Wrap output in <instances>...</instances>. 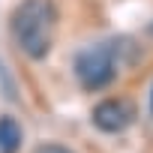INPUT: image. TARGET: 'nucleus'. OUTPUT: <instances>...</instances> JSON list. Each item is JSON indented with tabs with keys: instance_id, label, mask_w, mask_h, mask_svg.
Listing matches in <instances>:
<instances>
[{
	"instance_id": "obj_7",
	"label": "nucleus",
	"mask_w": 153,
	"mask_h": 153,
	"mask_svg": "<svg viewBox=\"0 0 153 153\" xmlns=\"http://www.w3.org/2000/svg\"><path fill=\"white\" fill-rule=\"evenodd\" d=\"M150 33H153V24H150Z\"/></svg>"
},
{
	"instance_id": "obj_3",
	"label": "nucleus",
	"mask_w": 153,
	"mask_h": 153,
	"mask_svg": "<svg viewBox=\"0 0 153 153\" xmlns=\"http://www.w3.org/2000/svg\"><path fill=\"white\" fill-rule=\"evenodd\" d=\"M132 120H135V105L129 99H120V96L102 99L93 108V126L99 132H123Z\"/></svg>"
},
{
	"instance_id": "obj_2",
	"label": "nucleus",
	"mask_w": 153,
	"mask_h": 153,
	"mask_svg": "<svg viewBox=\"0 0 153 153\" xmlns=\"http://www.w3.org/2000/svg\"><path fill=\"white\" fill-rule=\"evenodd\" d=\"M117 60L108 45H93L75 57V78L84 90H102L114 81Z\"/></svg>"
},
{
	"instance_id": "obj_1",
	"label": "nucleus",
	"mask_w": 153,
	"mask_h": 153,
	"mask_svg": "<svg viewBox=\"0 0 153 153\" xmlns=\"http://www.w3.org/2000/svg\"><path fill=\"white\" fill-rule=\"evenodd\" d=\"M12 36L18 48L30 60L48 57L54 45V27H57V6L51 0H21L12 12Z\"/></svg>"
},
{
	"instance_id": "obj_4",
	"label": "nucleus",
	"mask_w": 153,
	"mask_h": 153,
	"mask_svg": "<svg viewBox=\"0 0 153 153\" xmlns=\"http://www.w3.org/2000/svg\"><path fill=\"white\" fill-rule=\"evenodd\" d=\"M21 138H24L21 123H18L15 117L3 114V117H0V153H18Z\"/></svg>"
},
{
	"instance_id": "obj_6",
	"label": "nucleus",
	"mask_w": 153,
	"mask_h": 153,
	"mask_svg": "<svg viewBox=\"0 0 153 153\" xmlns=\"http://www.w3.org/2000/svg\"><path fill=\"white\" fill-rule=\"evenodd\" d=\"M150 114H153V90H150Z\"/></svg>"
},
{
	"instance_id": "obj_5",
	"label": "nucleus",
	"mask_w": 153,
	"mask_h": 153,
	"mask_svg": "<svg viewBox=\"0 0 153 153\" xmlns=\"http://www.w3.org/2000/svg\"><path fill=\"white\" fill-rule=\"evenodd\" d=\"M36 153H72L69 147H63V144H42Z\"/></svg>"
}]
</instances>
